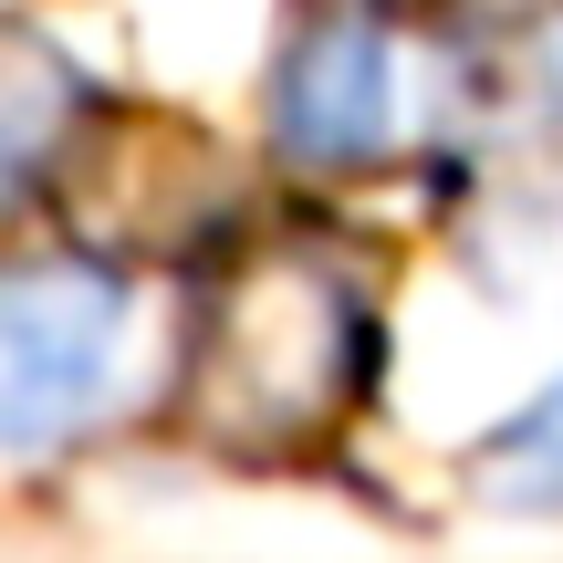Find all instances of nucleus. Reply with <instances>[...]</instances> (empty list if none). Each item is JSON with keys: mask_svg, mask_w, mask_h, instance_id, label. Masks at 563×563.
Here are the masks:
<instances>
[{"mask_svg": "<svg viewBox=\"0 0 563 563\" xmlns=\"http://www.w3.org/2000/svg\"><path fill=\"white\" fill-rule=\"evenodd\" d=\"M272 125L302 167H365L386 146V42L376 21L334 11L282 53V84H272Z\"/></svg>", "mask_w": 563, "mask_h": 563, "instance_id": "obj_3", "label": "nucleus"}, {"mask_svg": "<svg viewBox=\"0 0 563 563\" xmlns=\"http://www.w3.org/2000/svg\"><path fill=\"white\" fill-rule=\"evenodd\" d=\"M365 365V292L323 241H262L209 292L188 344V418L220 449H302Z\"/></svg>", "mask_w": 563, "mask_h": 563, "instance_id": "obj_1", "label": "nucleus"}, {"mask_svg": "<svg viewBox=\"0 0 563 563\" xmlns=\"http://www.w3.org/2000/svg\"><path fill=\"white\" fill-rule=\"evenodd\" d=\"M125 302L104 272L84 262H21L0 282V439L53 449L63 428H84L115 386Z\"/></svg>", "mask_w": 563, "mask_h": 563, "instance_id": "obj_2", "label": "nucleus"}, {"mask_svg": "<svg viewBox=\"0 0 563 563\" xmlns=\"http://www.w3.org/2000/svg\"><path fill=\"white\" fill-rule=\"evenodd\" d=\"M63 104H84V95H63L53 53H42V42H11V178H32V167L53 157V115Z\"/></svg>", "mask_w": 563, "mask_h": 563, "instance_id": "obj_4", "label": "nucleus"}, {"mask_svg": "<svg viewBox=\"0 0 563 563\" xmlns=\"http://www.w3.org/2000/svg\"><path fill=\"white\" fill-rule=\"evenodd\" d=\"M532 460H553V481H543V501H563V386H553L543 407H532L522 428H511V439H490V490H501V501H511V490L532 481Z\"/></svg>", "mask_w": 563, "mask_h": 563, "instance_id": "obj_5", "label": "nucleus"}]
</instances>
